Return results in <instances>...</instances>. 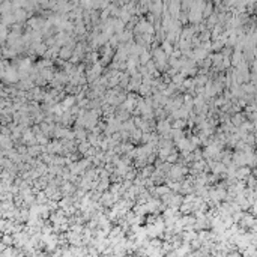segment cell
Returning a JSON list of instances; mask_svg holds the SVG:
<instances>
[{
	"instance_id": "obj_1",
	"label": "cell",
	"mask_w": 257,
	"mask_h": 257,
	"mask_svg": "<svg viewBox=\"0 0 257 257\" xmlns=\"http://www.w3.org/2000/svg\"><path fill=\"white\" fill-rule=\"evenodd\" d=\"M248 173H250V170H248L247 167H242V169H239V170L236 171V176H238L239 179H244V177L248 176Z\"/></svg>"
},
{
	"instance_id": "obj_2",
	"label": "cell",
	"mask_w": 257,
	"mask_h": 257,
	"mask_svg": "<svg viewBox=\"0 0 257 257\" xmlns=\"http://www.w3.org/2000/svg\"><path fill=\"white\" fill-rule=\"evenodd\" d=\"M242 224H244V226H253V224H254L253 216H245V218H244V221H242Z\"/></svg>"
},
{
	"instance_id": "obj_3",
	"label": "cell",
	"mask_w": 257,
	"mask_h": 257,
	"mask_svg": "<svg viewBox=\"0 0 257 257\" xmlns=\"http://www.w3.org/2000/svg\"><path fill=\"white\" fill-rule=\"evenodd\" d=\"M74 101H75V99H74V98H71V96H69V98H66V99H65V102L62 104V105H63V108H68L71 104H74Z\"/></svg>"
},
{
	"instance_id": "obj_4",
	"label": "cell",
	"mask_w": 257,
	"mask_h": 257,
	"mask_svg": "<svg viewBox=\"0 0 257 257\" xmlns=\"http://www.w3.org/2000/svg\"><path fill=\"white\" fill-rule=\"evenodd\" d=\"M173 81L176 83V84H182L183 83V74H180V75H174V78H173Z\"/></svg>"
},
{
	"instance_id": "obj_5",
	"label": "cell",
	"mask_w": 257,
	"mask_h": 257,
	"mask_svg": "<svg viewBox=\"0 0 257 257\" xmlns=\"http://www.w3.org/2000/svg\"><path fill=\"white\" fill-rule=\"evenodd\" d=\"M147 60H149V54H147V53H141L140 62H141V63H147Z\"/></svg>"
},
{
	"instance_id": "obj_6",
	"label": "cell",
	"mask_w": 257,
	"mask_h": 257,
	"mask_svg": "<svg viewBox=\"0 0 257 257\" xmlns=\"http://www.w3.org/2000/svg\"><path fill=\"white\" fill-rule=\"evenodd\" d=\"M60 57L68 59V57H69V50H68V48H63V50L60 51Z\"/></svg>"
},
{
	"instance_id": "obj_7",
	"label": "cell",
	"mask_w": 257,
	"mask_h": 257,
	"mask_svg": "<svg viewBox=\"0 0 257 257\" xmlns=\"http://www.w3.org/2000/svg\"><path fill=\"white\" fill-rule=\"evenodd\" d=\"M244 89H245V92H248V93L254 92V89H253V86H251V84H245V86H244Z\"/></svg>"
},
{
	"instance_id": "obj_8",
	"label": "cell",
	"mask_w": 257,
	"mask_h": 257,
	"mask_svg": "<svg viewBox=\"0 0 257 257\" xmlns=\"http://www.w3.org/2000/svg\"><path fill=\"white\" fill-rule=\"evenodd\" d=\"M157 193H160V194L169 193V188H166V186H161V188H158V189H157Z\"/></svg>"
},
{
	"instance_id": "obj_9",
	"label": "cell",
	"mask_w": 257,
	"mask_h": 257,
	"mask_svg": "<svg viewBox=\"0 0 257 257\" xmlns=\"http://www.w3.org/2000/svg\"><path fill=\"white\" fill-rule=\"evenodd\" d=\"M75 135H78V138H81V140L86 138V132H83V131H77V132H75Z\"/></svg>"
},
{
	"instance_id": "obj_10",
	"label": "cell",
	"mask_w": 257,
	"mask_h": 257,
	"mask_svg": "<svg viewBox=\"0 0 257 257\" xmlns=\"http://www.w3.org/2000/svg\"><path fill=\"white\" fill-rule=\"evenodd\" d=\"M140 89H141V90H140V92H141V93H147V92H149V86H140Z\"/></svg>"
},
{
	"instance_id": "obj_11",
	"label": "cell",
	"mask_w": 257,
	"mask_h": 257,
	"mask_svg": "<svg viewBox=\"0 0 257 257\" xmlns=\"http://www.w3.org/2000/svg\"><path fill=\"white\" fill-rule=\"evenodd\" d=\"M233 122H235V124L238 125V124H241V122H242V117H241V116L238 114V116H235V119H233Z\"/></svg>"
}]
</instances>
